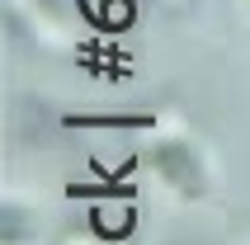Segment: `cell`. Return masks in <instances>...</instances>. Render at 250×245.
I'll use <instances>...</instances> for the list:
<instances>
[{
	"label": "cell",
	"instance_id": "6da1fadb",
	"mask_svg": "<svg viewBox=\"0 0 250 245\" xmlns=\"http://www.w3.org/2000/svg\"><path fill=\"white\" fill-rule=\"evenodd\" d=\"M161 170H166V179H175L184 193H198V170H194V156L184 146H166L161 151Z\"/></svg>",
	"mask_w": 250,
	"mask_h": 245
},
{
	"label": "cell",
	"instance_id": "7a4b0ae2",
	"mask_svg": "<svg viewBox=\"0 0 250 245\" xmlns=\"http://www.w3.org/2000/svg\"><path fill=\"white\" fill-rule=\"evenodd\" d=\"M104 28H123V24H132V0H104V10L95 14Z\"/></svg>",
	"mask_w": 250,
	"mask_h": 245
},
{
	"label": "cell",
	"instance_id": "3957f363",
	"mask_svg": "<svg viewBox=\"0 0 250 245\" xmlns=\"http://www.w3.org/2000/svg\"><path fill=\"white\" fill-rule=\"evenodd\" d=\"M99 222H104V226H113V236H123L127 226H132V217H127V212H99Z\"/></svg>",
	"mask_w": 250,
	"mask_h": 245
}]
</instances>
